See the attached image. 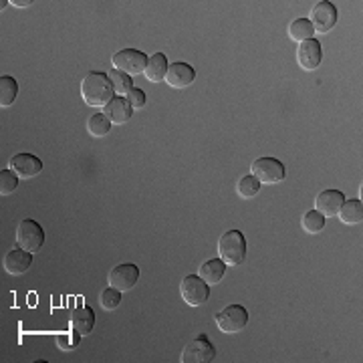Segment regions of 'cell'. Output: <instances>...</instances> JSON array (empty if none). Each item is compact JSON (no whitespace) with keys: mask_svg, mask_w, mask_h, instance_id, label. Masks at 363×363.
Listing matches in <instances>:
<instances>
[{"mask_svg":"<svg viewBox=\"0 0 363 363\" xmlns=\"http://www.w3.org/2000/svg\"><path fill=\"white\" fill-rule=\"evenodd\" d=\"M81 95L83 101L91 107H103L109 106V101L115 97V89L109 81V75L103 71H89L83 83H81Z\"/></svg>","mask_w":363,"mask_h":363,"instance_id":"1","label":"cell"},{"mask_svg":"<svg viewBox=\"0 0 363 363\" xmlns=\"http://www.w3.org/2000/svg\"><path fill=\"white\" fill-rule=\"evenodd\" d=\"M218 258L227 262V267H238L246 258V238L241 230H227L218 241Z\"/></svg>","mask_w":363,"mask_h":363,"instance_id":"2","label":"cell"},{"mask_svg":"<svg viewBox=\"0 0 363 363\" xmlns=\"http://www.w3.org/2000/svg\"><path fill=\"white\" fill-rule=\"evenodd\" d=\"M148 60H150V57L146 53L137 51V49H121L111 57L113 69H117V71L129 77L141 75L146 71V67H148Z\"/></svg>","mask_w":363,"mask_h":363,"instance_id":"3","label":"cell"},{"mask_svg":"<svg viewBox=\"0 0 363 363\" xmlns=\"http://www.w3.org/2000/svg\"><path fill=\"white\" fill-rule=\"evenodd\" d=\"M16 244L32 255H37L45 244V230L37 220L27 218L16 228Z\"/></svg>","mask_w":363,"mask_h":363,"instance_id":"4","label":"cell"},{"mask_svg":"<svg viewBox=\"0 0 363 363\" xmlns=\"http://www.w3.org/2000/svg\"><path fill=\"white\" fill-rule=\"evenodd\" d=\"M180 295L186 305L202 307L210 299V285L200 274H188L186 279H182Z\"/></svg>","mask_w":363,"mask_h":363,"instance_id":"5","label":"cell"},{"mask_svg":"<svg viewBox=\"0 0 363 363\" xmlns=\"http://www.w3.org/2000/svg\"><path fill=\"white\" fill-rule=\"evenodd\" d=\"M250 174L260 184H279L285 180V164L276 158H258L250 166Z\"/></svg>","mask_w":363,"mask_h":363,"instance_id":"6","label":"cell"},{"mask_svg":"<svg viewBox=\"0 0 363 363\" xmlns=\"http://www.w3.org/2000/svg\"><path fill=\"white\" fill-rule=\"evenodd\" d=\"M216 325L222 333H241L248 325V311L242 305H228L216 315Z\"/></svg>","mask_w":363,"mask_h":363,"instance_id":"7","label":"cell"},{"mask_svg":"<svg viewBox=\"0 0 363 363\" xmlns=\"http://www.w3.org/2000/svg\"><path fill=\"white\" fill-rule=\"evenodd\" d=\"M214 357H216V349L204 333L192 339L182 351V363H210L214 362Z\"/></svg>","mask_w":363,"mask_h":363,"instance_id":"8","label":"cell"},{"mask_svg":"<svg viewBox=\"0 0 363 363\" xmlns=\"http://www.w3.org/2000/svg\"><path fill=\"white\" fill-rule=\"evenodd\" d=\"M337 16H339V13H337V6L333 2L321 0L317 4H313L309 20H311L315 32H329L337 25Z\"/></svg>","mask_w":363,"mask_h":363,"instance_id":"9","label":"cell"},{"mask_svg":"<svg viewBox=\"0 0 363 363\" xmlns=\"http://www.w3.org/2000/svg\"><path fill=\"white\" fill-rule=\"evenodd\" d=\"M109 287L117 288L121 293L132 291L139 281V269L134 262H121L117 267H113L109 272Z\"/></svg>","mask_w":363,"mask_h":363,"instance_id":"10","label":"cell"},{"mask_svg":"<svg viewBox=\"0 0 363 363\" xmlns=\"http://www.w3.org/2000/svg\"><path fill=\"white\" fill-rule=\"evenodd\" d=\"M8 166L20 180H30L43 172V162L32 153H16L11 158Z\"/></svg>","mask_w":363,"mask_h":363,"instance_id":"11","label":"cell"},{"mask_svg":"<svg viewBox=\"0 0 363 363\" xmlns=\"http://www.w3.org/2000/svg\"><path fill=\"white\" fill-rule=\"evenodd\" d=\"M323 59V51H321V43L317 39H309V41H302L299 43L297 49V63L299 67L305 71H315Z\"/></svg>","mask_w":363,"mask_h":363,"instance_id":"12","label":"cell"},{"mask_svg":"<svg viewBox=\"0 0 363 363\" xmlns=\"http://www.w3.org/2000/svg\"><path fill=\"white\" fill-rule=\"evenodd\" d=\"M194 79H196V71L188 63H180L178 60V63H172L167 67L166 81L167 85L174 87V89H186V87H190L194 83Z\"/></svg>","mask_w":363,"mask_h":363,"instance_id":"13","label":"cell"},{"mask_svg":"<svg viewBox=\"0 0 363 363\" xmlns=\"http://www.w3.org/2000/svg\"><path fill=\"white\" fill-rule=\"evenodd\" d=\"M345 202V194L339 190H323L317 198H315V210L323 214L325 218L329 216H337L339 208Z\"/></svg>","mask_w":363,"mask_h":363,"instance_id":"14","label":"cell"},{"mask_svg":"<svg viewBox=\"0 0 363 363\" xmlns=\"http://www.w3.org/2000/svg\"><path fill=\"white\" fill-rule=\"evenodd\" d=\"M32 265V253L25 250V248H13L6 257H4V271L13 276L25 274Z\"/></svg>","mask_w":363,"mask_h":363,"instance_id":"15","label":"cell"},{"mask_svg":"<svg viewBox=\"0 0 363 363\" xmlns=\"http://www.w3.org/2000/svg\"><path fill=\"white\" fill-rule=\"evenodd\" d=\"M103 113L109 117V121H111L113 125H123V123H127V121L132 120L134 107L129 106V101H127L125 97L115 95V97L109 101V106L103 109Z\"/></svg>","mask_w":363,"mask_h":363,"instance_id":"16","label":"cell"},{"mask_svg":"<svg viewBox=\"0 0 363 363\" xmlns=\"http://www.w3.org/2000/svg\"><path fill=\"white\" fill-rule=\"evenodd\" d=\"M69 323H71V331L79 333L81 337H87L93 331V327H95V313L87 305L85 307H77V309L71 311Z\"/></svg>","mask_w":363,"mask_h":363,"instance_id":"17","label":"cell"},{"mask_svg":"<svg viewBox=\"0 0 363 363\" xmlns=\"http://www.w3.org/2000/svg\"><path fill=\"white\" fill-rule=\"evenodd\" d=\"M198 274L210 285H218L222 279H224V274H227V262L222 260V258H210V260H206L202 267H200V271Z\"/></svg>","mask_w":363,"mask_h":363,"instance_id":"18","label":"cell"},{"mask_svg":"<svg viewBox=\"0 0 363 363\" xmlns=\"http://www.w3.org/2000/svg\"><path fill=\"white\" fill-rule=\"evenodd\" d=\"M167 67H170V63H167L166 55L164 53H153L150 60H148V67H146L144 75L151 83H160V81L166 79Z\"/></svg>","mask_w":363,"mask_h":363,"instance_id":"19","label":"cell"},{"mask_svg":"<svg viewBox=\"0 0 363 363\" xmlns=\"http://www.w3.org/2000/svg\"><path fill=\"white\" fill-rule=\"evenodd\" d=\"M337 216H339V220L343 222V224H349V227H353V224H362L363 222V204L362 200H345L343 202V206L339 208L337 212Z\"/></svg>","mask_w":363,"mask_h":363,"instance_id":"20","label":"cell"},{"mask_svg":"<svg viewBox=\"0 0 363 363\" xmlns=\"http://www.w3.org/2000/svg\"><path fill=\"white\" fill-rule=\"evenodd\" d=\"M315 34V29L311 25L309 18H297L288 25V39L291 41H297V43H302V41H309L313 39Z\"/></svg>","mask_w":363,"mask_h":363,"instance_id":"21","label":"cell"},{"mask_svg":"<svg viewBox=\"0 0 363 363\" xmlns=\"http://www.w3.org/2000/svg\"><path fill=\"white\" fill-rule=\"evenodd\" d=\"M16 93H18V83L15 77L2 75L0 77V107H11L15 103Z\"/></svg>","mask_w":363,"mask_h":363,"instance_id":"22","label":"cell"},{"mask_svg":"<svg viewBox=\"0 0 363 363\" xmlns=\"http://www.w3.org/2000/svg\"><path fill=\"white\" fill-rule=\"evenodd\" d=\"M107 75H109V81H111V85H113V89H115V95L125 97L129 91L134 89V81H132V77L125 75V73H121V71H117V69H111Z\"/></svg>","mask_w":363,"mask_h":363,"instance_id":"23","label":"cell"},{"mask_svg":"<svg viewBox=\"0 0 363 363\" xmlns=\"http://www.w3.org/2000/svg\"><path fill=\"white\" fill-rule=\"evenodd\" d=\"M325 216L323 214H319L317 210H309L302 214L301 218V224H302V230L307 232V234H319L323 228H325Z\"/></svg>","mask_w":363,"mask_h":363,"instance_id":"24","label":"cell"},{"mask_svg":"<svg viewBox=\"0 0 363 363\" xmlns=\"http://www.w3.org/2000/svg\"><path fill=\"white\" fill-rule=\"evenodd\" d=\"M111 121L107 117L106 113L101 111V113H95V115H91L89 121H87V129H89V134L93 137H103L109 134V129H111Z\"/></svg>","mask_w":363,"mask_h":363,"instance_id":"25","label":"cell"},{"mask_svg":"<svg viewBox=\"0 0 363 363\" xmlns=\"http://www.w3.org/2000/svg\"><path fill=\"white\" fill-rule=\"evenodd\" d=\"M260 182L253 176V174H248V176H242L238 184H236V192H238V196L241 198H255L260 192Z\"/></svg>","mask_w":363,"mask_h":363,"instance_id":"26","label":"cell"},{"mask_svg":"<svg viewBox=\"0 0 363 363\" xmlns=\"http://www.w3.org/2000/svg\"><path fill=\"white\" fill-rule=\"evenodd\" d=\"M18 182H20V178L16 176L11 167H8V170H2V172H0V196L13 194L16 188H18Z\"/></svg>","mask_w":363,"mask_h":363,"instance_id":"27","label":"cell"},{"mask_svg":"<svg viewBox=\"0 0 363 363\" xmlns=\"http://www.w3.org/2000/svg\"><path fill=\"white\" fill-rule=\"evenodd\" d=\"M99 302H101V309H103V311H115L121 302V291H117V288L113 287H107L106 291L101 293Z\"/></svg>","mask_w":363,"mask_h":363,"instance_id":"28","label":"cell"},{"mask_svg":"<svg viewBox=\"0 0 363 363\" xmlns=\"http://www.w3.org/2000/svg\"><path fill=\"white\" fill-rule=\"evenodd\" d=\"M79 343H81V335L79 333H60L57 335V345H59L60 351H73V349L79 348Z\"/></svg>","mask_w":363,"mask_h":363,"instance_id":"29","label":"cell"},{"mask_svg":"<svg viewBox=\"0 0 363 363\" xmlns=\"http://www.w3.org/2000/svg\"><path fill=\"white\" fill-rule=\"evenodd\" d=\"M125 99L129 101V106L134 107V109H141V107H146V101H148L146 93H144L141 89H137V87H134V89L129 91V93L125 95Z\"/></svg>","mask_w":363,"mask_h":363,"instance_id":"30","label":"cell"},{"mask_svg":"<svg viewBox=\"0 0 363 363\" xmlns=\"http://www.w3.org/2000/svg\"><path fill=\"white\" fill-rule=\"evenodd\" d=\"M11 4H15V6H18V8H25V6H29V4H32L30 0H13Z\"/></svg>","mask_w":363,"mask_h":363,"instance_id":"31","label":"cell"}]
</instances>
